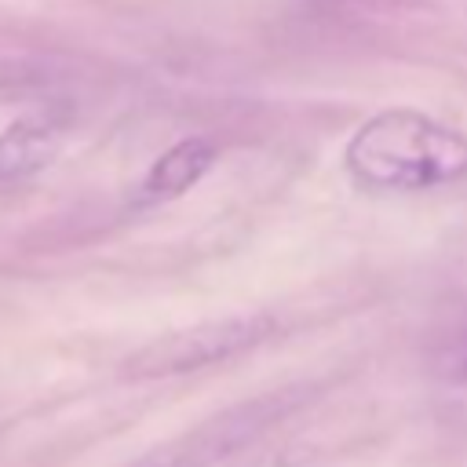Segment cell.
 Here are the masks:
<instances>
[{
  "label": "cell",
  "mask_w": 467,
  "mask_h": 467,
  "mask_svg": "<svg viewBox=\"0 0 467 467\" xmlns=\"http://www.w3.org/2000/svg\"><path fill=\"white\" fill-rule=\"evenodd\" d=\"M343 164L365 190L423 193L467 175V135L420 109H383L350 135Z\"/></svg>",
  "instance_id": "obj_1"
},
{
  "label": "cell",
  "mask_w": 467,
  "mask_h": 467,
  "mask_svg": "<svg viewBox=\"0 0 467 467\" xmlns=\"http://www.w3.org/2000/svg\"><path fill=\"white\" fill-rule=\"evenodd\" d=\"M274 332L270 314H234V317H215L201 321L179 332H168L142 350H135L124 361V372L131 379H153V376H175V372H193L204 365L230 361L252 347H259Z\"/></svg>",
  "instance_id": "obj_2"
},
{
  "label": "cell",
  "mask_w": 467,
  "mask_h": 467,
  "mask_svg": "<svg viewBox=\"0 0 467 467\" xmlns=\"http://www.w3.org/2000/svg\"><path fill=\"white\" fill-rule=\"evenodd\" d=\"M62 150V128L51 120H15L4 135H0V186L33 179L36 171H44Z\"/></svg>",
  "instance_id": "obj_3"
},
{
  "label": "cell",
  "mask_w": 467,
  "mask_h": 467,
  "mask_svg": "<svg viewBox=\"0 0 467 467\" xmlns=\"http://www.w3.org/2000/svg\"><path fill=\"white\" fill-rule=\"evenodd\" d=\"M215 164V146L201 135L193 139H182L175 142L171 150H164L146 179H142V197L146 201H171V197H182L190 186H197L204 179V171Z\"/></svg>",
  "instance_id": "obj_4"
}]
</instances>
